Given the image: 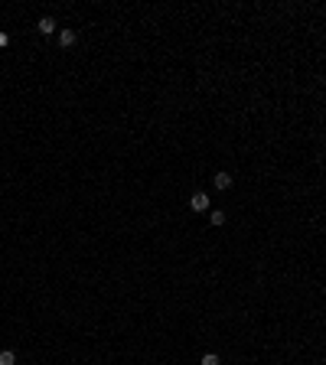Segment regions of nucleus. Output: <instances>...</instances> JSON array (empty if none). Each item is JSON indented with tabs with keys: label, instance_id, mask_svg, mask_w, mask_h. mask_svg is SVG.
I'll use <instances>...</instances> for the list:
<instances>
[{
	"label": "nucleus",
	"instance_id": "7ed1b4c3",
	"mask_svg": "<svg viewBox=\"0 0 326 365\" xmlns=\"http://www.w3.org/2000/svg\"><path fill=\"white\" fill-rule=\"evenodd\" d=\"M59 46H75V30H59Z\"/></svg>",
	"mask_w": 326,
	"mask_h": 365
},
{
	"label": "nucleus",
	"instance_id": "0eeeda50",
	"mask_svg": "<svg viewBox=\"0 0 326 365\" xmlns=\"http://www.w3.org/2000/svg\"><path fill=\"white\" fill-rule=\"evenodd\" d=\"M202 365H222V362H218L216 352H209V355H202Z\"/></svg>",
	"mask_w": 326,
	"mask_h": 365
},
{
	"label": "nucleus",
	"instance_id": "6e6552de",
	"mask_svg": "<svg viewBox=\"0 0 326 365\" xmlns=\"http://www.w3.org/2000/svg\"><path fill=\"white\" fill-rule=\"evenodd\" d=\"M7 43H10V36H7V33L0 30V49H3V46H7Z\"/></svg>",
	"mask_w": 326,
	"mask_h": 365
},
{
	"label": "nucleus",
	"instance_id": "39448f33",
	"mask_svg": "<svg viewBox=\"0 0 326 365\" xmlns=\"http://www.w3.org/2000/svg\"><path fill=\"white\" fill-rule=\"evenodd\" d=\"M209 222H212V225H225V212H222V209H212V212H209Z\"/></svg>",
	"mask_w": 326,
	"mask_h": 365
},
{
	"label": "nucleus",
	"instance_id": "20e7f679",
	"mask_svg": "<svg viewBox=\"0 0 326 365\" xmlns=\"http://www.w3.org/2000/svg\"><path fill=\"white\" fill-rule=\"evenodd\" d=\"M216 189H228V186H232V176H228V173H216Z\"/></svg>",
	"mask_w": 326,
	"mask_h": 365
},
{
	"label": "nucleus",
	"instance_id": "f03ea898",
	"mask_svg": "<svg viewBox=\"0 0 326 365\" xmlns=\"http://www.w3.org/2000/svg\"><path fill=\"white\" fill-rule=\"evenodd\" d=\"M36 30L43 33V36H53V33H55V30H59V23H55V20H53V17H43V20L36 23Z\"/></svg>",
	"mask_w": 326,
	"mask_h": 365
},
{
	"label": "nucleus",
	"instance_id": "423d86ee",
	"mask_svg": "<svg viewBox=\"0 0 326 365\" xmlns=\"http://www.w3.org/2000/svg\"><path fill=\"white\" fill-rule=\"evenodd\" d=\"M0 365H17V352L3 349V352H0Z\"/></svg>",
	"mask_w": 326,
	"mask_h": 365
},
{
	"label": "nucleus",
	"instance_id": "f257e3e1",
	"mask_svg": "<svg viewBox=\"0 0 326 365\" xmlns=\"http://www.w3.org/2000/svg\"><path fill=\"white\" fill-rule=\"evenodd\" d=\"M189 209H193V212H206V209H209V196H206V193H193Z\"/></svg>",
	"mask_w": 326,
	"mask_h": 365
}]
</instances>
